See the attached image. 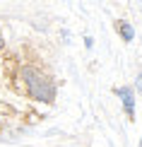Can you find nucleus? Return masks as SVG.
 I'll use <instances>...</instances> for the list:
<instances>
[{"label": "nucleus", "instance_id": "1", "mask_svg": "<svg viewBox=\"0 0 142 147\" xmlns=\"http://www.w3.org/2000/svg\"><path fill=\"white\" fill-rule=\"evenodd\" d=\"M22 80L24 84H27V92L29 96L41 104H51L55 99V84L51 77H46L41 70L32 68V65H24L22 68Z\"/></svg>", "mask_w": 142, "mask_h": 147}, {"label": "nucleus", "instance_id": "2", "mask_svg": "<svg viewBox=\"0 0 142 147\" xmlns=\"http://www.w3.org/2000/svg\"><path fill=\"white\" fill-rule=\"evenodd\" d=\"M118 96L123 99V109H125V113L130 116H135V96H133V92L128 89V87H123V89H118Z\"/></svg>", "mask_w": 142, "mask_h": 147}, {"label": "nucleus", "instance_id": "3", "mask_svg": "<svg viewBox=\"0 0 142 147\" xmlns=\"http://www.w3.org/2000/svg\"><path fill=\"white\" fill-rule=\"evenodd\" d=\"M118 32H120V36L125 41H133V36H135V32H133V27L128 22H118Z\"/></svg>", "mask_w": 142, "mask_h": 147}, {"label": "nucleus", "instance_id": "4", "mask_svg": "<svg viewBox=\"0 0 142 147\" xmlns=\"http://www.w3.org/2000/svg\"><path fill=\"white\" fill-rule=\"evenodd\" d=\"M3 46H5V41H3V34H0V51H3Z\"/></svg>", "mask_w": 142, "mask_h": 147}, {"label": "nucleus", "instance_id": "5", "mask_svg": "<svg viewBox=\"0 0 142 147\" xmlns=\"http://www.w3.org/2000/svg\"><path fill=\"white\" fill-rule=\"evenodd\" d=\"M140 147H142V140H140Z\"/></svg>", "mask_w": 142, "mask_h": 147}]
</instances>
